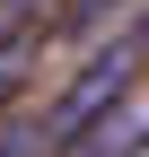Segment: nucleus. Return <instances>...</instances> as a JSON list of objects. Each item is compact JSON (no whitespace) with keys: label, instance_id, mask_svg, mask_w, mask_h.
Listing matches in <instances>:
<instances>
[{"label":"nucleus","instance_id":"f257e3e1","mask_svg":"<svg viewBox=\"0 0 149 157\" xmlns=\"http://www.w3.org/2000/svg\"><path fill=\"white\" fill-rule=\"evenodd\" d=\"M140 52H149V17H123V26H114V44H105L97 61H88V70H79V78H70V87L44 105L53 140H79V131L97 122L105 105H123V87L140 78Z\"/></svg>","mask_w":149,"mask_h":157},{"label":"nucleus","instance_id":"f03ea898","mask_svg":"<svg viewBox=\"0 0 149 157\" xmlns=\"http://www.w3.org/2000/svg\"><path fill=\"white\" fill-rule=\"evenodd\" d=\"M44 44H53L44 26H9V35H0V113H18V96L35 87V61H44Z\"/></svg>","mask_w":149,"mask_h":157},{"label":"nucleus","instance_id":"7ed1b4c3","mask_svg":"<svg viewBox=\"0 0 149 157\" xmlns=\"http://www.w3.org/2000/svg\"><path fill=\"white\" fill-rule=\"evenodd\" d=\"M123 17H140L132 0H62L44 35H53V44H97V35H105V26H123Z\"/></svg>","mask_w":149,"mask_h":157},{"label":"nucleus","instance_id":"20e7f679","mask_svg":"<svg viewBox=\"0 0 149 157\" xmlns=\"http://www.w3.org/2000/svg\"><path fill=\"white\" fill-rule=\"evenodd\" d=\"M0 157H62L44 113H0Z\"/></svg>","mask_w":149,"mask_h":157},{"label":"nucleus","instance_id":"39448f33","mask_svg":"<svg viewBox=\"0 0 149 157\" xmlns=\"http://www.w3.org/2000/svg\"><path fill=\"white\" fill-rule=\"evenodd\" d=\"M26 17H44V9H35V0H0V35H9V26H26Z\"/></svg>","mask_w":149,"mask_h":157},{"label":"nucleus","instance_id":"423d86ee","mask_svg":"<svg viewBox=\"0 0 149 157\" xmlns=\"http://www.w3.org/2000/svg\"><path fill=\"white\" fill-rule=\"evenodd\" d=\"M132 157H149V148H132Z\"/></svg>","mask_w":149,"mask_h":157}]
</instances>
